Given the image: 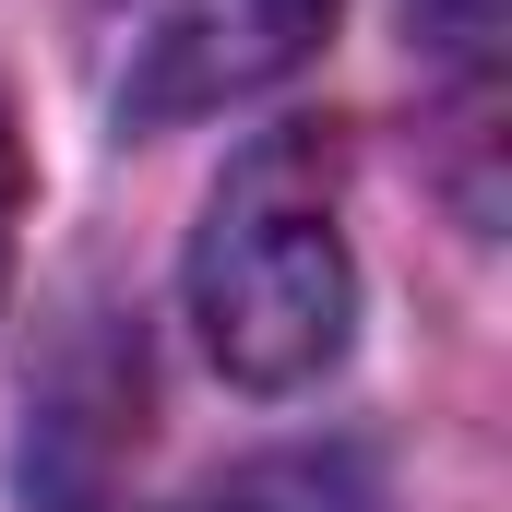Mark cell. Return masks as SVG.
<instances>
[{"label":"cell","instance_id":"3","mask_svg":"<svg viewBox=\"0 0 512 512\" xmlns=\"http://www.w3.org/2000/svg\"><path fill=\"white\" fill-rule=\"evenodd\" d=\"M191 512H382V477H370V453L322 441V453H262L239 477H215Z\"/></svg>","mask_w":512,"mask_h":512},{"label":"cell","instance_id":"4","mask_svg":"<svg viewBox=\"0 0 512 512\" xmlns=\"http://www.w3.org/2000/svg\"><path fill=\"white\" fill-rule=\"evenodd\" d=\"M417 36L477 84V72H489V48H501V0H417Z\"/></svg>","mask_w":512,"mask_h":512},{"label":"cell","instance_id":"1","mask_svg":"<svg viewBox=\"0 0 512 512\" xmlns=\"http://www.w3.org/2000/svg\"><path fill=\"white\" fill-rule=\"evenodd\" d=\"M191 322L239 393H310L346 358V155L334 131H262L191 227Z\"/></svg>","mask_w":512,"mask_h":512},{"label":"cell","instance_id":"5","mask_svg":"<svg viewBox=\"0 0 512 512\" xmlns=\"http://www.w3.org/2000/svg\"><path fill=\"white\" fill-rule=\"evenodd\" d=\"M12 215H24V143H12V108H0V274H12Z\"/></svg>","mask_w":512,"mask_h":512},{"label":"cell","instance_id":"2","mask_svg":"<svg viewBox=\"0 0 512 512\" xmlns=\"http://www.w3.org/2000/svg\"><path fill=\"white\" fill-rule=\"evenodd\" d=\"M84 36H96L108 120L167 131V120H203V108L286 84L334 36V0H84Z\"/></svg>","mask_w":512,"mask_h":512}]
</instances>
